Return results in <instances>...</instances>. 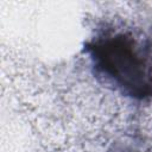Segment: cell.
Listing matches in <instances>:
<instances>
[{"label":"cell","instance_id":"6da1fadb","mask_svg":"<svg viewBox=\"0 0 152 152\" xmlns=\"http://www.w3.org/2000/svg\"><path fill=\"white\" fill-rule=\"evenodd\" d=\"M95 76L134 100L152 99V39L139 28L104 27L86 44Z\"/></svg>","mask_w":152,"mask_h":152}]
</instances>
